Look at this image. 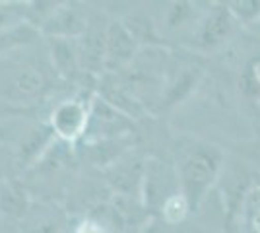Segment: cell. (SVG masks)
Segmentation results:
<instances>
[{"instance_id":"2","label":"cell","mask_w":260,"mask_h":233,"mask_svg":"<svg viewBox=\"0 0 260 233\" xmlns=\"http://www.w3.org/2000/svg\"><path fill=\"white\" fill-rule=\"evenodd\" d=\"M231 31V16L225 10H216L202 25V43L216 45L223 41Z\"/></svg>"},{"instance_id":"5","label":"cell","mask_w":260,"mask_h":233,"mask_svg":"<svg viewBox=\"0 0 260 233\" xmlns=\"http://www.w3.org/2000/svg\"><path fill=\"white\" fill-rule=\"evenodd\" d=\"M225 233H241V225H239V218L235 212H229L228 222H225Z\"/></svg>"},{"instance_id":"3","label":"cell","mask_w":260,"mask_h":233,"mask_svg":"<svg viewBox=\"0 0 260 233\" xmlns=\"http://www.w3.org/2000/svg\"><path fill=\"white\" fill-rule=\"evenodd\" d=\"M68 122H70V130L76 134V130L82 124V113L76 105H64L60 111L56 113V126L62 134L68 132Z\"/></svg>"},{"instance_id":"1","label":"cell","mask_w":260,"mask_h":233,"mask_svg":"<svg viewBox=\"0 0 260 233\" xmlns=\"http://www.w3.org/2000/svg\"><path fill=\"white\" fill-rule=\"evenodd\" d=\"M221 169V154L216 148H196L181 163L179 179H181V194L188 202V208L196 210L212 185L216 183Z\"/></svg>"},{"instance_id":"4","label":"cell","mask_w":260,"mask_h":233,"mask_svg":"<svg viewBox=\"0 0 260 233\" xmlns=\"http://www.w3.org/2000/svg\"><path fill=\"white\" fill-rule=\"evenodd\" d=\"M186 210H190V208H188V202L184 200L183 194L171 196V198L167 200V204H165V214H167V218H169L171 222L183 220V216L186 214Z\"/></svg>"}]
</instances>
